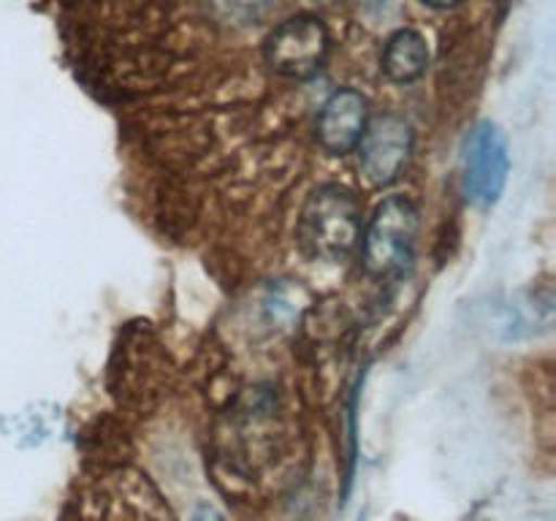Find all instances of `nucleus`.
<instances>
[{"label": "nucleus", "mask_w": 556, "mask_h": 521, "mask_svg": "<svg viewBox=\"0 0 556 521\" xmlns=\"http://www.w3.org/2000/svg\"><path fill=\"white\" fill-rule=\"evenodd\" d=\"M299 242L315 260H345L362 242V204L345 185H320L307 195L299 217Z\"/></svg>", "instance_id": "nucleus-1"}, {"label": "nucleus", "mask_w": 556, "mask_h": 521, "mask_svg": "<svg viewBox=\"0 0 556 521\" xmlns=\"http://www.w3.org/2000/svg\"><path fill=\"white\" fill-rule=\"evenodd\" d=\"M418 237V209L405 195H389L378 204L362 233V260L369 277H391L413 258Z\"/></svg>", "instance_id": "nucleus-2"}, {"label": "nucleus", "mask_w": 556, "mask_h": 521, "mask_svg": "<svg viewBox=\"0 0 556 521\" xmlns=\"http://www.w3.org/2000/svg\"><path fill=\"white\" fill-rule=\"evenodd\" d=\"M510 155L505 134L494 123H478L462 147V188L470 204H497L508 185Z\"/></svg>", "instance_id": "nucleus-3"}, {"label": "nucleus", "mask_w": 556, "mask_h": 521, "mask_svg": "<svg viewBox=\"0 0 556 521\" xmlns=\"http://www.w3.org/2000/svg\"><path fill=\"white\" fill-rule=\"evenodd\" d=\"M329 30L318 16L299 14L280 22L264 43V58L275 74L288 79H309L329 54Z\"/></svg>", "instance_id": "nucleus-4"}, {"label": "nucleus", "mask_w": 556, "mask_h": 521, "mask_svg": "<svg viewBox=\"0 0 556 521\" xmlns=\"http://www.w3.org/2000/svg\"><path fill=\"white\" fill-rule=\"evenodd\" d=\"M478 323L489 336L503 342L530 340L554 326V298L548 291H516L481 304Z\"/></svg>", "instance_id": "nucleus-5"}, {"label": "nucleus", "mask_w": 556, "mask_h": 521, "mask_svg": "<svg viewBox=\"0 0 556 521\" xmlns=\"http://www.w3.org/2000/svg\"><path fill=\"white\" fill-rule=\"evenodd\" d=\"M413 150V128L400 114H375L367 119L358 155H362V171L369 182L389 185L400 177Z\"/></svg>", "instance_id": "nucleus-6"}, {"label": "nucleus", "mask_w": 556, "mask_h": 521, "mask_svg": "<svg viewBox=\"0 0 556 521\" xmlns=\"http://www.w3.org/2000/svg\"><path fill=\"white\" fill-rule=\"evenodd\" d=\"M76 521H172L155 494L134 481H114L98 488Z\"/></svg>", "instance_id": "nucleus-7"}, {"label": "nucleus", "mask_w": 556, "mask_h": 521, "mask_svg": "<svg viewBox=\"0 0 556 521\" xmlns=\"http://www.w3.org/2000/svg\"><path fill=\"white\" fill-rule=\"evenodd\" d=\"M367 119L369 109L362 92L351 90V87L331 92L329 101L320 106L318 125H315L318 144L331 155H348L362 141Z\"/></svg>", "instance_id": "nucleus-8"}, {"label": "nucleus", "mask_w": 556, "mask_h": 521, "mask_svg": "<svg viewBox=\"0 0 556 521\" xmlns=\"http://www.w3.org/2000/svg\"><path fill=\"white\" fill-rule=\"evenodd\" d=\"M429 49L421 33L396 30L383 47V71L391 81H416L427 71Z\"/></svg>", "instance_id": "nucleus-9"}, {"label": "nucleus", "mask_w": 556, "mask_h": 521, "mask_svg": "<svg viewBox=\"0 0 556 521\" xmlns=\"http://www.w3.org/2000/svg\"><path fill=\"white\" fill-rule=\"evenodd\" d=\"M190 521H220V516H217L215 510L210 508V505H204V508H199V510H195V513H193V519H190Z\"/></svg>", "instance_id": "nucleus-10"}, {"label": "nucleus", "mask_w": 556, "mask_h": 521, "mask_svg": "<svg viewBox=\"0 0 556 521\" xmlns=\"http://www.w3.org/2000/svg\"><path fill=\"white\" fill-rule=\"evenodd\" d=\"M424 3L434 5V9H451V5L462 3V0H424Z\"/></svg>", "instance_id": "nucleus-11"}]
</instances>
